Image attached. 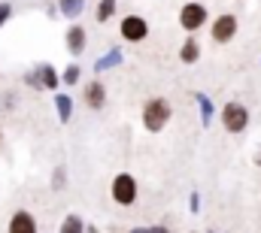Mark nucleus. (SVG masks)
<instances>
[{"instance_id": "f257e3e1", "label": "nucleus", "mask_w": 261, "mask_h": 233, "mask_svg": "<svg viewBox=\"0 0 261 233\" xmlns=\"http://www.w3.org/2000/svg\"><path fill=\"white\" fill-rule=\"evenodd\" d=\"M173 118V106L167 97H149L140 109V121H143V130L146 133H161Z\"/></svg>"}, {"instance_id": "f03ea898", "label": "nucleus", "mask_w": 261, "mask_h": 233, "mask_svg": "<svg viewBox=\"0 0 261 233\" xmlns=\"http://www.w3.org/2000/svg\"><path fill=\"white\" fill-rule=\"evenodd\" d=\"M110 200H113L116 206H122V209L134 206V203L140 200V185H137V176L128 173V170H122V173L113 176V182H110Z\"/></svg>"}, {"instance_id": "7ed1b4c3", "label": "nucleus", "mask_w": 261, "mask_h": 233, "mask_svg": "<svg viewBox=\"0 0 261 233\" xmlns=\"http://www.w3.org/2000/svg\"><path fill=\"white\" fill-rule=\"evenodd\" d=\"M219 121H222V127L228 130V133H243L246 127H249V109H246V103H240V100H228L225 106H222V112H219Z\"/></svg>"}, {"instance_id": "20e7f679", "label": "nucleus", "mask_w": 261, "mask_h": 233, "mask_svg": "<svg viewBox=\"0 0 261 233\" xmlns=\"http://www.w3.org/2000/svg\"><path fill=\"white\" fill-rule=\"evenodd\" d=\"M176 21H179V27H182L186 34H192V37H195L203 24H210V12H206V6H203V3L189 0V3H182V6H179V18H176Z\"/></svg>"}, {"instance_id": "39448f33", "label": "nucleus", "mask_w": 261, "mask_h": 233, "mask_svg": "<svg viewBox=\"0 0 261 233\" xmlns=\"http://www.w3.org/2000/svg\"><path fill=\"white\" fill-rule=\"evenodd\" d=\"M119 37H122L125 43H143V40L149 37V21H146L143 15H137V12L122 15V18H119Z\"/></svg>"}, {"instance_id": "423d86ee", "label": "nucleus", "mask_w": 261, "mask_h": 233, "mask_svg": "<svg viewBox=\"0 0 261 233\" xmlns=\"http://www.w3.org/2000/svg\"><path fill=\"white\" fill-rule=\"evenodd\" d=\"M237 27H240L237 15H234V12H222V15H216V18L210 21V37H213V43L225 46V43H231V40L237 37Z\"/></svg>"}, {"instance_id": "0eeeda50", "label": "nucleus", "mask_w": 261, "mask_h": 233, "mask_svg": "<svg viewBox=\"0 0 261 233\" xmlns=\"http://www.w3.org/2000/svg\"><path fill=\"white\" fill-rule=\"evenodd\" d=\"M82 103L91 109V112H100L107 106V85L94 76L88 82H82Z\"/></svg>"}, {"instance_id": "6e6552de", "label": "nucleus", "mask_w": 261, "mask_h": 233, "mask_svg": "<svg viewBox=\"0 0 261 233\" xmlns=\"http://www.w3.org/2000/svg\"><path fill=\"white\" fill-rule=\"evenodd\" d=\"M64 49L70 58H79V55H85V49H88V31L82 27V24H70L64 34Z\"/></svg>"}, {"instance_id": "1a4fd4ad", "label": "nucleus", "mask_w": 261, "mask_h": 233, "mask_svg": "<svg viewBox=\"0 0 261 233\" xmlns=\"http://www.w3.org/2000/svg\"><path fill=\"white\" fill-rule=\"evenodd\" d=\"M6 233H40L37 215L31 209H15L6 221Z\"/></svg>"}, {"instance_id": "9d476101", "label": "nucleus", "mask_w": 261, "mask_h": 233, "mask_svg": "<svg viewBox=\"0 0 261 233\" xmlns=\"http://www.w3.org/2000/svg\"><path fill=\"white\" fill-rule=\"evenodd\" d=\"M125 64V52H122V46H110L100 58L94 61V76H100V73H110V70H119Z\"/></svg>"}, {"instance_id": "9b49d317", "label": "nucleus", "mask_w": 261, "mask_h": 233, "mask_svg": "<svg viewBox=\"0 0 261 233\" xmlns=\"http://www.w3.org/2000/svg\"><path fill=\"white\" fill-rule=\"evenodd\" d=\"M34 70H37V76H40L43 91H52V94H55V91L61 88V70H58L55 64H49V61H46V64H37Z\"/></svg>"}, {"instance_id": "f8f14e48", "label": "nucleus", "mask_w": 261, "mask_h": 233, "mask_svg": "<svg viewBox=\"0 0 261 233\" xmlns=\"http://www.w3.org/2000/svg\"><path fill=\"white\" fill-rule=\"evenodd\" d=\"M55 112H58L61 124H70V118L76 112V100H73L70 91H55Z\"/></svg>"}, {"instance_id": "ddd939ff", "label": "nucleus", "mask_w": 261, "mask_h": 233, "mask_svg": "<svg viewBox=\"0 0 261 233\" xmlns=\"http://www.w3.org/2000/svg\"><path fill=\"white\" fill-rule=\"evenodd\" d=\"M116 12H119V0H97V3H94V21H97V24L113 21Z\"/></svg>"}, {"instance_id": "4468645a", "label": "nucleus", "mask_w": 261, "mask_h": 233, "mask_svg": "<svg viewBox=\"0 0 261 233\" xmlns=\"http://www.w3.org/2000/svg\"><path fill=\"white\" fill-rule=\"evenodd\" d=\"M179 61H182V64H197V61H200V43H197L192 34H189V37L182 40V46H179Z\"/></svg>"}, {"instance_id": "2eb2a0df", "label": "nucleus", "mask_w": 261, "mask_h": 233, "mask_svg": "<svg viewBox=\"0 0 261 233\" xmlns=\"http://www.w3.org/2000/svg\"><path fill=\"white\" fill-rule=\"evenodd\" d=\"M55 3H58L61 18L73 21V18H79V15H82V9H85V3H88V0H55Z\"/></svg>"}, {"instance_id": "dca6fc26", "label": "nucleus", "mask_w": 261, "mask_h": 233, "mask_svg": "<svg viewBox=\"0 0 261 233\" xmlns=\"http://www.w3.org/2000/svg\"><path fill=\"white\" fill-rule=\"evenodd\" d=\"M82 82V67L73 61V64H67L64 70H61V85H67V88H76Z\"/></svg>"}, {"instance_id": "f3484780", "label": "nucleus", "mask_w": 261, "mask_h": 233, "mask_svg": "<svg viewBox=\"0 0 261 233\" xmlns=\"http://www.w3.org/2000/svg\"><path fill=\"white\" fill-rule=\"evenodd\" d=\"M58 233H85V218H82V215H76V212L64 215V221H61Z\"/></svg>"}, {"instance_id": "a211bd4d", "label": "nucleus", "mask_w": 261, "mask_h": 233, "mask_svg": "<svg viewBox=\"0 0 261 233\" xmlns=\"http://www.w3.org/2000/svg\"><path fill=\"white\" fill-rule=\"evenodd\" d=\"M195 100H197V106H200V121L210 124L213 121V103H210V97L206 94H195Z\"/></svg>"}, {"instance_id": "6ab92c4d", "label": "nucleus", "mask_w": 261, "mask_h": 233, "mask_svg": "<svg viewBox=\"0 0 261 233\" xmlns=\"http://www.w3.org/2000/svg\"><path fill=\"white\" fill-rule=\"evenodd\" d=\"M67 185V167H55V173H52V191H64Z\"/></svg>"}, {"instance_id": "aec40b11", "label": "nucleus", "mask_w": 261, "mask_h": 233, "mask_svg": "<svg viewBox=\"0 0 261 233\" xmlns=\"http://www.w3.org/2000/svg\"><path fill=\"white\" fill-rule=\"evenodd\" d=\"M21 82H24L28 88H34V91H43V85H40V76H37V70H28V73L21 76Z\"/></svg>"}, {"instance_id": "412c9836", "label": "nucleus", "mask_w": 261, "mask_h": 233, "mask_svg": "<svg viewBox=\"0 0 261 233\" xmlns=\"http://www.w3.org/2000/svg\"><path fill=\"white\" fill-rule=\"evenodd\" d=\"M12 18V3H6V0H0V27L6 24Z\"/></svg>"}, {"instance_id": "4be33fe9", "label": "nucleus", "mask_w": 261, "mask_h": 233, "mask_svg": "<svg viewBox=\"0 0 261 233\" xmlns=\"http://www.w3.org/2000/svg\"><path fill=\"white\" fill-rule=\"evenodd\" d=\"M15 106V91H3V109H12Z\"/></svg>"}, {"instance_id": "5701e85b", "label": "nucleus", "mask_w": 261, "mask_h": 233, "mask_svg": "<svg viewBox=\"0 0 261 233\" xmlns=\"http://www.w3.org/2000/svg\"><path fill=\"white\" fill-rule=\"evenodd\" d=\"M146 233H170L167 224H152V227H146Z\"/></svg>"}, {"instance_id": "b1692460", "label": "nucleus", "mask_w": 261, "mask_h": 233, "mask_svg": "<svg viewBox=\"0 0 261 233\" xmlns=\"http://www.w3.org/2000/svg\"><path fill=\"white\" fill-rule=\"evenodd\" d=\"M46 15H49V18H55V15H61V12H58V3H49V6H46Z\"/></svg>"}, {"instance_id": "393cba45", "label": "nucleus", "mask_w": 261, "mask_h": 233, "mask_svg": "<svg viewBox=\"0 0 261 233\" xmlns=\"http://www.w3.org/2000/svg\"><path fill=\"white\" fill-rule=\"evenodd\" d=\"M189 206H192V212H197V206H200V197L192 194V200H189Z\"/></svg>"}, {"instance_id": "a878e982", "label": "nucleus", "mask_w": 261, "mask_h": 233, "mask_svg": "<svg viewBox=\"0 0 261 233\" xmlns=\"http://www.w3.org/2000/svg\"><path fill=\"white\" fill-rule=\"evenodd\" d=\"M85 233H103L97 224H85Z\"/></svg>"}, {"instance_id": "bb28decb", "label": "nucleus", "mask_w": 261, "mask_h": 233, "mask_svg": "<svg viewBox=\"0 0 261 233\" xmlns=\"http://www.w3.org/2000/svg\"><path fill=\"white\" fill-rule=\"evenodd\" d=\"M128 233H146V227H130Z\"/></svg>"}, {"instance_id": "cd10ccee", "label": "nucleus", "mask_w": 261, "mask_h": 233, "mask_svg": "<svg viewBox=\"0 0 261 233\" xmlns=\"http://www.w3.org/2000/svg\"><path fill=\"white\" fill-rule=\"evenodd\" d=\"M255 164H258V167H261V152H258V158H255Z\"/></svg>"}, {"instance_id": "c85d7f7f", "label": "nucleus", "mask_w": 261, "mask_h": 233, "mask_svg": "<svg viewBox=\"0 0 261 233\" xmlns=\"http://www.w3.org/2000/svg\"><path fill=\"white\" fill-rule=\"evenodd\" d=\"M0 142H3V127H0Z\"/></svg>"}]
</instances>
